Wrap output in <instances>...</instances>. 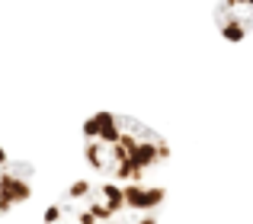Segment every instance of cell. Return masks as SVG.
<instances>
[{
  "label": "cell",
  "instance_id": "cell-1",
  "mask_svg": "<svg viewBox=\"0 0 253 224\" xmlns=\"http://www.w3.org/2000/svg\"><path fill=\"white\" fill-rule=\"evenodd\" d=\"M81 138L86 163L106 180H157V173L170 163V144L164 141V135L122 112H96L86 118Z\"/></svg>",
  "mask_w": 253,
  "mask_h": 224
},
{
  "label": "cell",
  "instance_id": "cell-2",
  "mask_svg": "<svg viewBox=\"0 0 253 224\" xmlns=\"http://www.w3.org/2000/svg\"><path fill=\"white\" fill-rule=\"evenodd\" d=\"M167 189L157 180H81L45 212V224H157Z\"/></svg>",
  "mask_w": 253,
  "mask_h": 224
},
{
  "label": "cell",
  "instance_id": "cell-3",
  "mask_svg": "<svg viewBox=\"0 0 253 224\" xmlns=\"http://www.w3.org/2000/svg\"><path fill=\"white\" fill-rule=\"evenodd\" d=\"M32 195V167L26 160L10 157L0 148V215L13 212Z\"/></svg>",
  "mask_w": 253,
  "mask_h": 224
},
{
  "label": "cell",
  "instance_id": "cell-4",
  "mask_svg": "<svg viewBox=\"0 0 253 224\" xmlns=\"http://www.w3.org/2000/svg\"><path fill=\"white\" fill-rule=\"evenodd\" d=\"M224 3H228L234 13H231V19H224V23H221V32L228 38H231V32H234V42H237V38H244L253 29V16L244 13V6H250L253 0H224Z\"/></svg>",
  "mask_w": 253,
  "mask_h": 224
}]
</instances>
